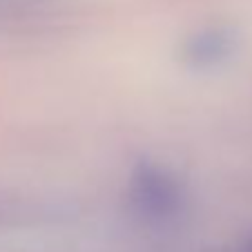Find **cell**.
Instances as JSON below:
<instances>
[{"mask_svg": "<svg viewBox=\"0 0 252 252\" xmlns=\"http://www.w3.org/2000/svg\"><path fill=\"white\" fill-rule=\"evenodd\" d=\"M127 212L143 228L161 232L181 225L190 212V194L174 172L158 163H138L127 181Z\"/></svg>", "mask_w": 252, "mask_h": 252, "instance_id": "6da1fadb", "label": "cell"}, {"mask_svg": "<svg viewBox=\"0 0 252 252\" xmlns=\"http://www.w3.org/2000/svg\"><path fill=\"white\" fill-rule=\"evenodd\" d=\"M237 49V33L230 27H205L183 43L181 58L190 69H212L228 61Z\"/></svg>", "mask_w": 252, "mask_h": 252, "instance_id": "7a4b0ae2", "label": "cell"}]
</instances>
